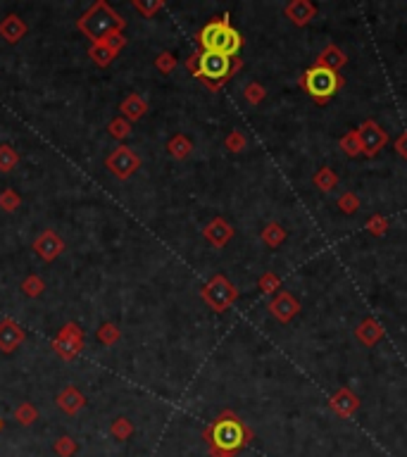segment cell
<instances>
[{
	"mask_svg": "<svg viewBox=\"0 0 407 457\" xmlns=\"http://www.w3.org/2000/svg\"><path fill=\"white\" fill-rule=\"evenodd\" d=\"M202 438L209 446V457H236L253 441V431L238 419V414L224 410L202 431Z\"/></svg>",
	"mask_w": 407,
	"mask_h": 457,
	"instance_id": "1",
	"label": "cell"
},
{
	"mask_svg": "<svg viewBox=\"0 0 407 457\" xmlns=\"http://www.w3.org/2000/svg\"><path fill=\"white\" fill-rule=\"evenodd\" d=\"M124 27H127V20L117 10H112L105 0H95L91 8L79 17V22H76V29L86 39H91L93 43L95 41H103L110 34H122Z\"/></svg>",
	"mask_w": 407,
	"mask_h": 457,
	"instance_id": "2",
	"label": "cell"
},
{
	"mask_svg": "<svg viewBox=\"0 0 407 457\" xmlns=\"http://www.w3.org/2000/svg\"><path fill=\"white\" fill-rule=\"evenodd\" d=\"M198 43L202 53H221L226 57H236L243 46L241 34L229 24V17H217V20L207 22L198 34Z\"/></svg>",
	"mask_w": 407,
	"mask_h": 457,
	"instance_id": "3",
	"label": "cell"
},
{
	"mask_svg": "<svg viewBox=\"0 0 407 457\" xmlns=\"http://www.w3.org/2000/svg\"><path fill=\"white\" fill-rule=\"evenodd\" d=\"M241 67L243 62L238 57H226L221 53H200L195 79L205 83L209 91H219Z\"/></svg>",
	"mask_w": 407,
	"mask_h": 457,
	"instance_id": "4",
	"label": "cell"
},
{
	"mask_svg": "<svg viewBox=\"0 0 407 457\" xmlns=\"http://www.w3.org/2000/svg\"><path fill=\"white\" fill-rule=\"evenodd\" d=\"M301 86L310 93V98H312L315 103L324 105L338 93V88L343 86V76L329 67L315 64V67H310L301 76Z\"/></svg>",
	"mask_w": 407,
	"mask_h": 457,
	"instance_id": "5",
	"label": "cell"
},
{
	"mask_svg": "<svg viewBox=\"0 0 407 457\" xmlns=\"http://www.w3.org/2000/svg\"><path fill=\"white\" fill-rule=\"evenodd\" d=\"M200 298L205 300V305H209V310L226 312L233 303H236L238 291H236V286H233L231 281L226 279V276L217 274V276H212V279H209L205 286H202Z\"/></svg>",
	"mask_w": 407,
	"mask_h": 457,
	"instance_id": "6",
	"label": "cell"
},
{
	"mask_svg": "<svg viewBox=\"0 0 407 457\" xmlns=\"http://www.w3.org/2000/svg\"><path fill=\"white\" fill-rule=\"evenodd\" d=\"M141 155L136 153L134 148H129V146H117L115 150H112L110 155L105 158V167H107V172L112 174L115 179H119V182H127V179L134 177L136 172L141 170Z\"/></svg>",
	"mask_w": 407,
	"mask_h": 457,
	"instance_id": "7",
	"label": "cell"
},
{
	"mask_svg": "<svg viewBox=\"0 0 407 457\" xmlns=\"http://www.w3.org/2000/svg\"><path fill=\"white\" fill-rule=\"evenodd\" d=\"M83 343H86V334L76 322H69L60 329L57 339L53 341V350H55L62 360H74L76 355L83 350Z\"/></svg>",
	"mask_w": 407,
	"mask_h": 457,
	"instance_id": "8",
	"label": "cell"
},
{
	"mask_svg": "<svg viewBox=\"0 0 407 457\" xmlns=\"http://www.w3.org/2000/svg\"><path fill=\"white\" fill-rule=\"evenodd\" d=\"M64 238L60 236L57 231H53V228H46V231H41L39 236L34 238V250H36V255L41 257V260H46V262H53V260H57L60 255L64 252Z\"/></svg>",
	"mask_w": 407,
	"mask_h": 457,
	"instance_id": "9",
	"label": "cell"
},
{
	"mask_svg": "<svg viewBox=\"0 0 407 457\" xmlns=\"http://www.w3.org/2000/svg\"><path fill=\"white\" fill-rule=\"evenodd\" d=\"M357 136H360V143H362V153L369 155V158L379 153V150L384 148L386 141H388L386 131L381 129L376 122H372V119H367V122L357 129Z\"/></svg>",
	"mask_w": 407,
	"mask_h": 457,
	"instance_id": "10",
	"label": "cell"
},
{
	"mask_svg": "<svg viewBox=\"0 0 407 457\" xmlns=\"http://www.w3.org/2000/svg\"><path fill=\"white\" fill-rule=\"evenodd\" d=\"M24 341H27V332L12 317H3L0 320V353H15Z\"/></svg>",
	"mask_w": 407,
	"mask_h": 457,
	"instance_id": "11",
	"label": "cell"
},
{
	"mask_svg": "<svg viewBox=\"0 0 407 457\" xmlns=\"http://www.w3.org/2000/svg\"><path fill=\"white\" fill-rule=\"evenodd\" d=\"M269 312H272L274 317H277L279 322H291L293 317L301 312V303H298L296 298L291 296V293H286V291H281L277 298L269 303Z\"/></svg>",
	"mask_w": 407,
	"mask_h": 457,
	"instance_id": "12",
	"label": "cell"
},
{
	"mask_svg": "<svg viewBox=\"0 0 407 457\" xmlns=\"http://www.w3.org/2000/svg\"><path fill=\"white\" fill-rule=\"evenodd\" d=\"M55 405H57L64 414H76V412H81L83 407L88 405V400H86V395H83L76 386H67V388H62V390L57 393Z\"/></svg>",
	"mask_w": 407,
	"mask_h": 457,
	"instance_id": "13",
	"label": "cell"
},
{
	"mask_svg": "<svg viewBox=\"0 0 407 457\" xmlns=\"http://www.w3.org/2000/svg\"><path fill=\"white\" fill-rule=\"evenodd\" d=\"M202 236H205L209 243L214 245V248H224V245L229 243L231 236H233V226L226 219L214 217L205 228H202Z\"/></svg>",
	"mask_w": 407,
	"mask_h": 457,
	"instance_id": "14",
	"label": "cell"
},
{
	"mask_svg": "<svg viewBox=\"0 0 407 457\" xmlns=\"http://www.w3.org/2000/svg\"><path fill=\"white\" fill-rule=\"evenodd\" d=\"M29 34V27L27 22L22 20L20 15H15V12H10V15H5V20L0 22V36H3L8 43H20L24 36Z\"/></svg>",
	"mask_w": 407,
	"mask_h": 457,
	"instance_id": "15",
	"label": "cell"
},
{
	"mask_svg": "<svg viewBox=\"0 0 407 457\" xmlns=\"http://www.w3.org/2000/svg\"><path fill=\"white\" fill-rule=\"evenodd\" d=\"M331 410L338 414V417H343V419H348L352 417L357 410H360V398H357L352 390L348 388H340L336 395L331 398Z\"/></svg>",
	"mask_w": 407,
	"mask_h": 457,
	"instance_id": "16",
	"label": "cell"
},
{
	"mask_svg": "<svg viewBox=\"0 0 407 457\" xmlns=\"http://www.w3.org/2000/svg\"><path fill=\"white\" fill-rule=\"evenodd\" d=\"M119 112H122V117L129 119V122H139V119L146 117L148 103L141 93H129L127 98L119 103Z\"/></svg>",
	"mask_w": 407,
	"mask_h": 457,
	"instance_id": "17",
	"label": "cell"
},
{
	"mask_svg": "<svg viewBox=\"0 0 407 457\" xmlns=\"http://www.w3.org/2000/svg\"><path fill=\"white\" fill-rule=\"evenodd\" d=\"M317 8L310 0H293V3L286 5V17L296 24V27H305L310 20H315Z\"/></svg>",
	"mask_w": 407,
	"mask_h": 457,
	"instance_id": "18",
	"label": "cell"
},
{
	"mask_svg": "<svg viewBox=\"0 0 407 457\" xmlns=\"http://www.w3.org/2000/svg\"><path fill=\"white\" fill-rule=\"evenodd\" d=\"M355 336L364 343V346H376V343L384 339V329H381V324H376L374 320H364L360 327H357Z\"/></svg>",
	"mask_w": 407,
	"mask_h": 457,
	"instance_id": "19",
	"label": "cell"
},
{
	"mask_svg": "<svg viewBox=\"0 0 407 457\" xmlns=\"http://www.w3.org/2000/svg\"><path fill=\"white\" fill-rule=\"evenodd\" d=\"M167 153L172 155L174 160H186L191 153H193V143H191L188 136L184 134H177L167 141Z\"/></svg>",
	"mask_w": 407,
	"mask_h": 457,
	"instance_id": "20",
	"label": "cell"
},
{
	"mask_svg": "<svg viewBox=\"0 0 407 457\" xmlns=\"http://www.w3.org/2000/svg\"><path fill=\"white\" fill-rule=\"evenodd\" d=\"M88 57L93 60L95 67H107V64H110L112 60L117 57V53L112 50V48L107 46L105 41H95V43L88 48Z\"/></svg>",
	"mask_w": 407,
	"mask_h": 457,
	"instance_id": "21",
	"label": "cell"
},
{
	"mask_svg": "<svg viewBox=\"0 0 407 457\" xmlns=\"http://www.w3.org/2000/svg\"><path fill=\"white\" fill-rule=\"evenodd\" d=\"M317 64H322V67H329V69L338 71V69L345 64V55L340 53V48H336V46H326L324 50L319 53V57H317Z\"/></svg>",
	"mask_w": 407,
	"mask_h": 457,
	"instance_id": "22",
	"label": "cell"
},
{
	"mask_svg": "<svg viewBox=\"0 0 407 457\" xmlns=\"http://www.w3.org/2000/svg\"><path fill=\"white\" fill-rule=\"evenodd\" d=\"M17 165H20V153H17L10 143H3V146H0V172L10 174Z\"/></svg>",
	"mask_w": 407,
	"mask_h": 457,
	"instance_id": "23",
	"label": "cell"
},
{
	"mask_svg": "<svg viewBox=\"0 0 407 457\" xmlns=\"http://www.w3.org/2000/svg\"><path fill=\"white\" fill-rule=\"evenodd\" d=\"M284 238H286V228L277 224V221H272V224L262 228V240H265L269 248H277V245L284 243Z\"/></svg>",
	"mask_w": 407,
	"mask_h": 457,
	"instance_id": "24",
	"label": "cell"
},
{
	"mask_svg": "<svg viewBox=\"0 0 407 457\" xmlns=\"http://www.w3.org/2000/svg\"><path fill=\"white\" fill-rule=\"evenodd\" d=\"M12 417H15V422H17V424H22V426H32V424L36 422V419H39V410H36V407L32 405V402H22V405L17 407Z\"/></svg>",
	"mask_w": 407,
	"mask_h": 457,
	"instance_id": "25",
	"label": "cell"
},
{
	"mask_svg": "<svg viewBox=\"0 0 407 457\" xmlns=\"http://www.w3.org/2000/svg\"><path fill=\"white\" fill-rule=\"evenodd\" d=\"M107 134L112 138H117V141H127L129 134H131V122L124 117H115L110 124H107Z\"/></svg>",
	"mask_w": 407,
	"mask_h": 457,
	"instance_id": "26",
	"label": "cell"
},
{
	"mask_svg": "<svg viewBox=\"0 0 407 457\" xmlns=\"http://www.w3.org/2000/svg\"><path fill=\"white\" fill-rule=\"evenodd\" d=\"M22 291H24V296H29V298H39L41 293L46 291V281L41 279L39 274H29L27 279L22 281Z\"/></svg>",
	"mask_w": 407,
	"mask_h": 457,
	"instance_id": "27",
	"label": "cell"
},
{
	"mask_svg": "<svg viewBox=\"0 0 407 457\" xmlns=\"http://www.w3.org/2000/svg\"><path fill=\"white\" fill-rule=\"evenodd\" d=\"M110 434L117 438V441H129L134 436V424L129 422L127 417H117L110 426Z\"/></svg>",
	"mask_w": 407,
	"mask_h": 457,
	"instance_id": "28",
	"label": "cell"
},
{
	"mask_svg": "<svg viewBox=\"0 0 407 457\" xmlns=\"http://www.w3.org/2000/svg\"><path fill=\"white\" fill-rule=\"evenodd\" d=\"M340 148H343V153L348 155V158H357V155L362 153V143H360L357 131H348V134L340 138Z\"/></svg>",
	"mask_w": 407,
	"mask_h": 457,
	"instance_id": "29",
	"label": "cell"
},
{
	"mask_svg": "<svg viewBox=\"0 0 407 457\" xmlns=\"http://www.w3.org/2000/svg\"><path fill=\"white\" fill-rule=\"evenodd\" d=\"M20 205H22V196L15 189L0 191V210L3 212H15V210H20Z\"/></svg>",
	"mask_w": 407,
	"mask_h": 457,
	"instance_id": "30",
	"label": "cell"
},
{
	"mask_svg": "<svg viewBox=\"0 0 407 457\" xmlns=\"http://www.w3.org/2000/svg\"><path fill=\"white\" fill-rule=\"evenodd\" d=\"M336 184H338V177L333 174L329 167H324V170H319L317 172V177H315V186L319 191H324V193H329V191H333L336 189Z\"/></svg>",
	"mask_w": 407,
	"mask_h": 457,
	"instance_id": "31",
	"label": "cell"
},
{
	"mask_svg": "<svg viewBox=\"0 0 407 457\" xmlns=\"http://www.w3.org/2000/svg\"><path fill=\"white\" fill-rule=\"evenodd\" d=\"M53 450L57 453V457H74L79 446L71 436H60L55 443H53Z\"/></svg>",
	"mask_w": 407,
	"mask_h": 457,
	"instance_id": "32",
	"label": "cell"
},
{
	"mask_svg": "<svg viewBox=\"0 0 407 457\" xmlns=\"http://www.w3.org/2000/svg\"><path fill=\"white\" fill-rule=\"evenodd\" d=\"M119 339H122V332H119L112 322H105L103 327L98 329V341L103 343V346H115V343H119Z\"/></svg>",
	"mask_w": 407,
	"mask_h": 457,
	"instance_id": "33",
	"label": "cell"
},
{
	"mask_svg": "<svg viewBox=\"0 0 407 457\" xmlns=\"http://www.w3.org/2000/svg\"><path fill=\"white\" fill-rule=\"evenodd\" d=\"M134 10H139L143 17H153L155 12H160L165 8V3L163 0H134Z\"/></svg>",
	"mask_w": 407,
	"mask_h": 457,
	"instance_id": "34",
	"label": "cell"
},
{
	"mask_svg": "<svg viewBox=\"0 0 407 457\" xmlns=\"http://www.w3.org/2000/svg\"><path fill=\"white\" fill-rule=\"evenodd\" d=\"M155 67H158L163 74H172V71L177 69V57L172 55V53H160L158 57H155Z\"/></svg>",
	"mask_w": 407,
	"mask_h": 457,
	"instance_id": "35",
	"label": "cell"
},
{
	"mask_svg": "<svg viewBox=\"0 0 407 457\" xmlns=\"http://www.w3.org/2000/svg\"><path fill=\"white\" fill-rule=\"evenodd\" d=\"M243 95H245V100H248L250 105H257V103H262V100H265V88L260 86V83H248V86H245V91H243Z\"/></svg>",
	"mask_w": 407,
	"mask_h": 457,
	"instance_id": "36",
	"label": "cell"
},
{
	"mask_svg": "<svg viewBox=\"0 0 407 457\" xmlns=\"http://www.w3.org/2000/svg\"><path fill=\"white\" fill-rule=\"evenodd\" d=\"M245 136L241 134V131H231L229 136H226V141H224V146L231 150V153H241V150L245 148Z\"/></svg>",
	"mask_w": 407,
	"mask_h": 457,
	"instance_id": "37",
	"label": "cell"
},
{
	"mask_svg": "<svg viewBox=\"0 0 407 457\" xmlns=\"http://www.w3.org/2000/svg\"><path fill=\"white\" fill-rule=\"evenodd\" d=\"M338 207L343 210L345 214H352L360 210V200H357V196H352V193H343L338 198Z\"/></svg>",
	"mask_w": 407,
	"mask_h": 457,
	"instance_id": "38",
	"label": "cell"
},
{
	"mask_svg": "<svg viewBox=\"0 0 407 457\" xmlns=\"http://www.w3.org/2000/svg\"><path fill=\"white\" fill-rule=\"evenodd\" d=\"M260 288H262V293H274L279 288V276L277 274H262V279H260Z\"/></svg>",
	"mask_w": 407,
	"mask_h": 457,
	"instance_id": "39",
	"label": "cell"
},
{
	"mask_svg": "<svg viewBox=\"0 0 407 457\" xmlns=\"http://www.w3.org/2000/svg\"><path fill=\"white\" fill-rule=\"evenodd\" d=\"M103 41L112 48V50L117 53V55H119V50H122V48L127 46V39H124V34H110V36H105Z\"/></svg>",
	"mask_w": 407,
	"mask_h": 457,
	"instance_id": "40",
	"label": "cell"
},
{
	"mask_svg": "<svg viewBox=\"0 0 407 457\" xmlns=\"http://www.w3.org/2000/svg\"><path fill=\"white\" fill-rule=\"evenodd\" d=\"M367 228L374 233V236H381V233H384L386 228H388V221L384 217H372V219L367 221Z\"/></svg>",
	"mask_w": 407,
	"mask_h": 457,
	"instance_id": "41",
	"label": "cell"
},
{
	"mask_svg": "<svg viewBox=\"0 0 407 457\" xmlns=\"http://www.w3.org/2000/svg\"><path fill=\"white\" fill-rule=\"evenodd\" d=\"M198 60H200V53H193V55L186 57V69H188L193 76L198 74Z\"/></svg>",
	"mask_w": 407,
	"mask_h": 457,
	"instance_id": "42",
	"label": "cell"
},
{
	"mask_svg": "<svg viewBox=\"0 0 407 457\" xmlns=\"http://www.w3.org/2000/svg\"><path fill=\"white\" fill-rule=\"evenodd\" d=\"M396 150H398L400 155H403V158H407V134H403L396 141Z\"/></svg>",
	"mask_w": 407,
	"mask_h": 457,
	"instance_id": "43",
	"label": "cell"
},
{
	"mask_svg": "<svg viewBox=\"0 0 407 457\" xmlns=\"http://www.w3.org/2000/svg\"><path fill=\"white\" fill-rule=\"evenodd\" d=\"M0 431H3V419H0Z\"/></svg>",
	"mask_w": 407,
	"mask_h": 457,
	"instance_id": "44",
	"label": "cell"
}]
</instances>
